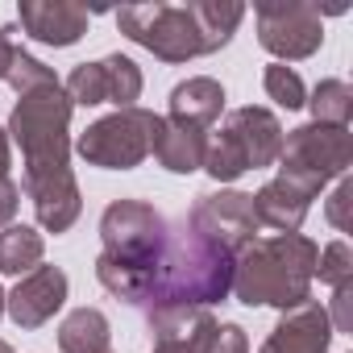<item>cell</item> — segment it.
I'll return each mask as SVG.
<instances>
[{"instance_id": "1", "label": "cell", "mask_w": 353, "mask_h": 353, "mask_svg": "<svg viewBox=\"0 0 353 353\" xmlns=\"http://www.w3.org/2000/svg\"><path fill=\"white\" fill-rule=\"evenodd\" d=\"M100 241H104L96 258L100 287L141 307L154 283V270L166 254V241H170L166 216L145 200H112L100 216Z\"/></svg>"}, {"instance_id": "2", "label": "cell", "mask_w": 353, "mask_h": 353, "mask_svg": "<svg viewBox=\"0 0 353 353\" xmlns=\"http://www.w3.org/2000/svg\"><path fill=\"white\" fill-rule=\"evenodd\" d=\"M320 245L303 233H274L250 241L233 258V299L245 307H279L291 312L312 299Z\"/></svg>"}, {"instance_id": "3", "label": "cell", "mask_w": 353, "mask_h": 353, "mask_svg": "<svg viewBox=\"0 0 353 353\" xmlns=\"http://www.w3.org/2000/svg\"><path fill=\"white\" fill-rule=\"evenodd\" d=\"M233 258L225 245L196 237L188 225L170 229L166 254L154 270V283L145 291L141 312H166V307H212L229 299L233 291Z\"/></svg>"}, {"instance_id": "4", "label": "cell", "mask_w": 353, "mask_h": 353, "mask_svg": "<svg viewBox=\"0 0 353 353\" xmlns=\"http://www.w3.org/2000/svg\"><path fill=\"white\" fill-rule=\"evenodd\" d=\"M71 112L75 104L67 100L63 83L17 96L5 133H9V145H21L26 174L71 166Z\"/></svg>"}, {"instance_id": "5", "label": "cell", "mask_w": 353, "mask_h": 353, "mask_svg": "<svg viewBox=\"0 0 353 353\" xmlns=\"http://www.w3.org/2000/svg\"><path fill=\"white\" fill-rule=\"evenodd\" d=\"M158 129H162V117L158 112H150L141 104L137 108H117V112L92 121L75 137L71 150L88 166H100V170H133V166H141L154 154Z\"/></svg>"}, {"instance_id": "6", "label": "cell", "mask_w": 353, "mask_h": 353, "mask_svg": "<svg viewBox=\"0 0 353 353\" xmlns=\"http://www.w3.org/2000/svg\"><path fill=\"white\" fill-rule=\"evenodd\" d=\"M117 26L129 42L145 46L162 63H192L204 54L200 30L188 5H162V0H154V5H125L117 9Z\"/></svg>"}, {"instance_id": "7", "label": "cell", "mask_w": 353, "mask_h": 353, "mask_svg": "<svg viewBox=\"0 0 353 353\" xmlns=\"http://www.w3.org/2000/svg\"><path fill=\"white\" fill-rule=\"evenodd\" d=\"M258 42L274 54V63H299L312 59L324 46V21L320 5L312 0H258Z\"/></svg>"}, {"instance_id": "8", "label": "cell", "mask_w": 353, "mask_h": 353, "mask_svg": "<svg viewBox=\"0 0 353 353\" xmlns=\"http://www.w3.org/2000/svg\"><path fill=\"white\" fill-rule=\"evenodd\" d=\"M196 237L204 241H216L225 245L229 254H241L250 241H258L262 225H258V212H254V196L250 192H233V188H221V192H208L192 204L188 221H183Z\"/></svg>"}, {"instance_id": "9", "label": "cell", "mask_w": 353, "mask_h": 353, "mask_svg": "<svg viewBox=\"0 0 353 353\" xmlns=\"http://www.w3.org/2000/svg\"><path fill=\"white\" fill-rule=\"evenodd\" d=\"M274 166H291L303 174H316V179H345L353 166V133L336 129V125H299L291 133H283V154Z\"/></svg>"}, {"instance_id": "10", "label": "cell", "mask_w": 353, "mask_h": 353, "mask_svg": "<svg viewBox=\"0 0 353 353\" xmlns=\"http://www.w3.org/2000/svg\"><path fill=\"white\" fill-rule=\"evenodd\" d=\"M324 188H328V183L316 179V174H303V170L279 166L274 179L262 183V188L254 192L258 225H262V229H274V233H299L303 221H307L312 200H316Z\"/></svg>"}, {"instance_id": "11", "label": "cell", "mask_w": 353, "mask_h": 353, "mask_svg": "<svg viewBox=\"0 0 353 353\" xmlns=\"http://www.w3.org/2000/svg\"><path fill=\"white\" fill-rule=\"evenodd\" d=\"M67 291H71V283L59 266H34L30 274L17 279L13 291H5V316L26 332L42 328L54 320V312H63Z\"/></svg>"}, {"instance_id": "12", "label": "cell", "mask_w": 353, "mask_h": 353, "mask_svg": "<svg viewBox=\"0 0 353 353\" xmlns=\"http://www.w3.org/2000/svg\"><path fill=\"white\" fill-rule=\"evenodd\" d=\"M21 192L30 196L34 204V216H38V229L42 233H67L79 212H83V196H79V183L71 166L67 170H38V174H21Z\"/></svg>"}, {"instance_id": "13", "label": "cell", "mask_w": 353, "mask_h": 353, "mask_svg": "<svg viewBox=\"0 0 353 353\" xmlns=\"http://www.w3.org/2000/svg\"><path fill=\"white\" fill-rule=\"evenodd\" d=\"M221 129L241 145L250 170H266L283 154V121L270 108H262V104H241V108L225 112V125Z\"/></svg>"}, {"instance_id": "14", "label": "cell", "mask_w": 353, "mask_h": 353, "mask_svg": "<svg viewBox=\"0 0 353 353\" xmlns=\"http://www.w3.org/2000/svg\"><path fill=\"white\" fill-rule=\"evenodd\" d=\"M332 336L336 332H332L324 303L307 299L291 312H279V324L270 328V336L262 341L258 353H328Z\"/></svg>"}, {"instance_id": "15", "label": "cell", "mask_w": 353, "mask_h": 353, "mask_svg": "<svg viewBox=\"0 0 353 353\" xmlns=\"http://www.w3.org/2000/svg\"><path fill=\"white\" fill-rule=\"evenodd\" d=\"M17 21L34 42L63 50V46H75L88 34L92 13L83 5H75V0H21Z\"/></svg>"}, {"instance_id": "16", "label": "cell", "mask_w": 353, "mask_h": 353, "mask_svg": "<svg viewBox=\"0 0 353 353\" xmlns=\"http://www.w3.org/2000/svg\"><path fill=\"white\" fill-rule=\"evenodd\" d=\"M145 320H150L154 345L183 349V353H208L216 324H221L212 307H166V312H150Z\"/></svg>"}, {"instance_id": "17", "label": "cell", "mask_w": 353, "mask_h": 353, "mask_svg": "<svg viewBox=\"0 0 353 353\" xmlns=\"http://www.w3.org/2000/svg\"><path fill=\"white\" fill-rule=\"evenodd\" d=\"M225 112V88L212 75H192L183 83H174L170 104H166V121L183 125V129H200L208 133Z\"/></svg>"}, {"instance_id": "18", "label": "cell", "mask_w": 353, "mask_h": 353, "mask_svg": "<svg viewBox=\"0 0 353 353\" xmlns=\"http://www.w3.org/2000/svg\"><path fill=\"white\" fill-rule=\"evenodd\" d=\"M204 150H208V133L170 125L162 117V129H158V141H154V158H158L162 170H170V174H192V170L204 166Z\"/></svg>"}, {"instance_id": "19", "label": "cell", "mask_w": 353, "mask_h": 353, "mask_svg": "<svg viewBox=\"0 0 353 353\" xmlns=\"http://www.w3.org/2000/svg\"><path fill=\"white\" fill-rule=\"evenodd\" d=\"M196 30H200V42H204V54H216L221 46L233 42L241 17H245V5H237V0H192L188 5Z\"/></svg>"}, {"instance_id": "20", "label": "cell", "mask_w": 353, "mask_h": 353, "mask_svg": "<svg viewBox=\"0 0 353 353\" xmlns=\"http://www.w3.org/2000/svg\"><path fill=\"white\" fill-rule=\"evenodd\" d=\"M59 349L63 353H104L112 349V328L100 307H75L59 324Z\"/></svg>"}, {"instance_id": "21", "label": "cell", "mask_w": 353, "mask_h": 353, "mask_svg": "<svg viewBox=\"0 0 353 353\" xmlns=\"http://www.w3.org/2000/svg\"><path fill=\"white\" fill-rule=\"evenodd\" d=\"M46 258V237L34 225H9L0 229V274H30Z\"/></svg>"}, {"instance_id": "22", "label": "cell", "mask_w": 353, "mask_h": 353, "mask_svg": "<svg viewBox=\"0 0 353 353\" xmlns=\"http://www.w3.org/2000/svg\"><path fill=\"white\" fill-rule=\"evenodd\" d=\"M303 108H312V121L316 125L349 129V121H353V88L345 79H320L312 88V96H307Z\"/></svg>"}, {"instance_id": "23", "label": "cell", "mask_w": 353, "mask_h": 353, "mask_svg": "<svg viewBox=\"0 0 353 353\" xmlns=\"http://www.w3.org/2000/svg\"><path fill=\"white\" fill-rule=\"evenodd\" d=\"M100 67H104L108 104H117V108H137V100H141V88H145V79H141V67H137L129 54H108V59H100Z\"/></svg>"}, {"instance_id": "24", "label": "cell", "mask_w": 353, "mask_h": 353, "mask_svg": "<svg viewBox=\"0 0 353 353\" xmlns=\"http://www.w3.org/2000/svg\"><path fill=\"white\" fill-rule=\"evenodd\" d=\"M200 170H208L216 183H233V179H241L250 166H245L241 145L221 129V133H212V137H208V150H204V166H200Z\"/></svg>"}, {"instance_id": "25", "label": "cell", "mask_w": 353, "mask_h": 353, "mask_svg": "<svg viewBox=\"0 0 353 353\" xmlns=\"http://www.w3.org/2000/svg\"><path fill=\"white\" fill-rule=\"evenodd\" d=\"M5 83H9L17 96H26V92H38V88H54V83H59V75H54V71L42 63V59H34L30 50L13 46V59H9Z\"/></svg>"}, {"instance_id": "26", "label": "cell", "mask_w": 353, "mask_h": 353, "mask_svg": "<svg viewBox=\"0 0 353 353\" xmlns=\"http://www.w3.org/2000/svg\"><path fill=\"white\" fill-rule=\"evenodd\" d=\"M262 88H266V96H270L279 108H287V112H295V108L307 104V88H303L299 71L287 67V63H270V67L262 71Z\"/></svg>"}, {"instance_id": "27", "label": "cell", "mask_w": 353, "mask_h": 353, "mask_svg": "<svg viewBox=\"0 0 353 353\" xmlns=\"http://www.w3.org/2000/svg\"><path fill=\"white\" fill-rule=\"evenodd\" d=\"M67 100L79 104V108H96V104H108V88H104V67L100 63H79L67 83H63Z\"/></svg>"}, {"instance_id": "28", "label": "cell", "mask_w": 353, "mask_h": 353, "mask_svg": "<svg viewBox=\"0 0 353 353\" xmlns=\"http://www.w3.org/2000/svg\"><path fill=\"white\" fill-rule=\"evenodd\" d=\"M316 279L328 283V287H341V283H353V245L345 237L328 241L316 258Z\"/></svg>"}, {"instance_id": "29", "label": "cell", "mask_w": 353, "mask_h": 353, "mask_svg": "<svg viewBox=\"0 0 353 353\" xmlns=\"http://www.w3.org/2000/svg\"><path fill=\"white\" fill-rule=\"evenodd\" d=\"M324 216H328V225H332V229H341V233H349V229H353V179H349V174L336 183V192L328 196Z\"/></svg>"}, {"instance_id": "30", "label": "cell", "mask_w": 353, "mask_h": 353, "mask_svg": "<svg viewBox=\"0 0 353 353\" xmlns=\"http://www.w3.org/2000/svg\"><path fill=\"white\" fill-rule=\"evenodd\" d=\"M332 320V332H353V283L332 287V307H324Z\"/></svg>"}, {"instance_id": "31", "label": "cell", "mask_w": 353, "mask_h": 353, "mask_svg": "<svg viewBox=\"0 0 353 353\" xmlns=\"http://www.w3.org/2000/svg\"><path fill=\"white\" fill-rule=\"evenodd\" d=\"M208 353H250L245 328L241 324H216V336H212Z\"/></svg>"}, {"instance_id": "32", "label": "cell", "mask_w": 353, "mask_h": 353, "mask_svg": "<svg viewBox=\"0 0 353 353\" xmlns=\"http://www.w3.org/2000/svg\"><path fill=\"white\" fill-rule=\"evenodd\" d=\"M17 208H21V188L5 174V179H0V229H9V225H13Z\"/></svg>"}, {"instance_id": "33", "label": "cell", "mask_w": 353, "mask_h": 353, "mask_svg": "<svg viewBox=\"0 0 353 353\" xmlns=\"http://www.w3.org/2000/svg\"><path fill=\"white\" fill-rule=\"evenodd\" d=\"M13 30H0V79H5V71H9V59H13V38H9Z\"/></svg>"}, {"instance_id": "34", "label": "cell", "mask_w": 353, "mask_h": 353, "mask_svg": "<svg viewBox=\"0 0 353 353\" xmlns=\"http://www.w3.org/2000/svg\"><path fill=\"white\" fill-rule=\"evenodd\" d=\"M9 162H13V145H9V133L0 129V179L9 174Z\"/></svg>"}, {"instance_id": "35", "label": "cell", "mask_w": 353, "mask_h": 353, "mask_svg": "<svg viewBox=\"0 0 353 353\" xmlns=\"http://www.w3.org/2000/svg\"><path fill=\"white\" fill-rule=\"evenodd\" d=\"M154 353H183V349H166V345H154Z\"/></svg>"}, {"instance_id": "36", "label": "cell", "mask_w": 353, "mask_h": 353, "mask_svg": "<svg viewBox=\"0 0 353 353\" xmlns=\"http://www.w3.org/2000/svg\"><path fill=\"white\" fill-rule=\"evenodd\" d=\"M0 316H5V287H0Z\"/></svg>"}, {"instance_id": "37", "label": "cell", "mask_w": 353, "mask_h": 353, "mask_svg": "<svg viewBox=\"0 0 353 353\" xmlns=\"http://www.w3.org/2000/svg\"><path fill=\"white\" fill-rule=\"evenodd\" d=\"M0 353H13V349H9V341H0Z\"/></svg>"}, {"instance_id": "38", "label": "cell", "mask_w": 353, "mask_h": 353, "mask_svg": "<svg viewBox=\"0 0 353 353\" xmlns=\"http://www.w3.org/2000/svg\"><path fill=\"white\" fill-rule=\"evenodd\" d=\"M104 353H117V349H104Z\"/></svg>"}]
</instances>
